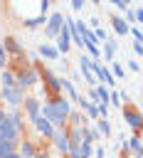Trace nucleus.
Listing matches in <instances>:
<instances>
[{
	"label": "nucleus",
	"mask_w": 143,
	"mask_h": 158,
	"mask_svg": "<svg viewBox=\"0 0 143 158\" xmlns=\"http://www.w3.org/2000/svg\"><path fill=\"white\" fill-rule=\"evenodd\" d=\"M76 30H79V35H81V37H86V32H89V27H86V22H84V20H76Z\"/></svg>",
	"instance_id": "c85d7f7f"
},
{
	"label": "nucleus",
	"mask_w": 143,
	"mask_h": 158,
	"mask_svg": "<svg viewBox=\"0 0 143 158\" xmlns=\"http://www.w3.org/2000/svg\"><path fill=\"white\" fill-rule=\"evenodd\" d=\"M69 114H72V104L64 96H54V99H49V101L42 104V116L49 118V123L54 128H67Z\"/></svg>",
	"instance_id": "f257e3e1"
},
{
	"label": "nucleus",
	"mask_w": 143,
	"mask_h": 158,
	"mask_svg": "<svg viewBox=\"0 0 143 158\" xmlns=\"http://www.w3.org/2000/svg\"><path fill=\"white\" fill-rule=\"evenodd\" d=\"M52 141H54V148H57L62 156L69 153V131H67V128H54Z\"/></svg>",
	"instance_id": "1a4fd4ad"
},
{
	"label": "nucleus",
	"mask_w": 143,
	"mask_h": 158,
	"mask_svg": "<svg viewBox=\"0 0 143 158\" xmlns=\"http://www.w3.org/2000/svg\"><path fill=\"white\" fill-rule=\"evenodd\" d=\"M47 10H49V0H42V2H39V12L47 15Z\"/></svg>",
	"instance_id": "473e14b6"
},
{
	"label": "nucleus",
	"mask_w": 143,
	"mask_h": 158,
	"mask_svg": "<svg viewBox=\"0 0 143 158\" xmlns=\"http://www.w3.org/2000/svg\"><path fill=\"white\" fill-rule=\"evenodd\" d=\"M22 106H25V114H27V118H30V121H35V118H39V116H42V101H39V99L27 96Z\"/></svg>",
	"instance_id": "9b49d317"
},
{
	"label": "nucleus",
	"mask_w": 143,
	"mask_h": 158,
	"mask_svg": "<svg viewBox=\"0 0 143 158\" xmlns=\"http://www.w3.org/2000/svg\"><path fill=\"white\" fill-rule=\"evenodd\" d=\"M0 84L7 86V89H10V86H17V74H15L12 69H5V72L0 74Z\"/></svg>",
	"instance_id": "a211bd4d"
},
{
	"label": "nucleus",
	"mask_w": 143,
	"mask_h": 158,
	"mask_svg": "<svg viewBox=\"0 0 143 158\" xmlns=\"http://www.w3.org/2000/svg\"><path fill=\"white\" fill-rule=\"evenodd\" d=\"M89 121H84V116H81V111H72L69 114V121H67V126H86Z\"/></svg>",
	"instance_id": "412c9836"
},
{
	"label": "nucleus",
	"mask_w": 143,
	"mask_h": 158,
	"mask_svg": "<svg viewBox=\"0 0 143 158\" xmlns=\"http://www.w3.org/2000/svg\"><path fill=\"white\" fill-rule=\"evenodd\" d=\"M96 123H99V133H104V136H111V123H108V118H99Z\"/></svg>",
	"instance_id": "393cba45"
},
{
	"label": "nucleus",
	"mask_w": 143,
	"mask_h": 158,
	"mask_svg": "<svg viewBox=\"0 0 143 158\" xmlns=\"http://www.w3.org/2000/svg\"><path fill=\"white\" fill-rule=\"evenodd\" d=\"M89 25H91L94 30H99V17H91V20H89Z\"/></svg>",
	"instance_id": "a19ab883"
},
{
	"label": "nucleus",
	"mask_w": 143,
	"mask_h": 158,
	"mask_svg": "<svg viewBox=\"0 0 143 158\" xmlns=\"http://www.w3.org/2000/svg\"><path fill=\"white\" fill-rule=\"evenodd\" d=\"M35 158H52V156H49L47 151H37V156H35Z\"/></svg>",
	"instance_id": "79ce46f5"
},
{
	"label": "nucleus",
	"mask_w": 143,
	"mask_h": 158,
	"mask_svg": "<svg viewBox=\"0 0 143 158\" xmlns=\"http://www.w3.org/2000/svg\"><path fill=\"white\" fill-rule=\"evenodd\" d=\"M69 44H72V32H69V25L64 20V25H62V30L57 35V49H59V54H67L69 52Z\"/></svg>",
	"instance_id": "9d476101"
},
{
	"label": "nucleus",
	"mask_w": 143,
	"mask_h": 158,
	"mask_svg": "<svg viewBox=\"0 0 143 158\" xmlns=\"http://www.w3.org/2000/svg\"><path fill=\"white\" fill-rule=\"evenodd\" d=\"M0 94H2V101L7 104V106H12V109H17V106H22L25 104V89H20V86H0Z\"/></svg>",
	"instance_id": "f03ea898"
},
{
	"label": "nucleus",
	"mask_w": 143,
	"mask_h": 158,
	"mask_svg": "<svg viewBox=\"0 0 143 158\" xmlns=\"http://www.w3.org/2000/svg\"><path fill=\"white\" fill-rule=\"evenodd\" d=\"M2 47H5V52H7V57H22V44L15 40V37H5L2 40Z\"/></svg>",
	"instance_id": "ddd939ff"
},
{
	"label": "nucleus",
	"mask_w": 143,
	"mask_h": 158,
	"mask_svg": "<svg viewBox=\"0 0 143 158\" xmlns=\"http://www.w3.org/2000/svg\"><path fill=\"white\" fill-rule=\"evenodd\" d=\"M2 118H5V109L0 106V121H2Z\"/></svg>",
	"instance_id": "37998d69"
},
{
	"label": "nucleus",
	"mask_w": 143,
	"mask_h": 158,
	"mask_svg": "<svg viewBox=\"0 0 143 158\" xmlns=\"http://www.w3.org/2000/svg\"><path fill=\"white\" fill-rule=\"evenodd\" d=\"M47 22V15H39V17H27L25 20V27L27 30H35V27H39V25H44Z\"/></svg>",
	"instance_id": "4be33fe9"
},
{
	"label": "nucleus",
	"mask_w": 143,
	"mask_h": 158,
	"mask_svg": "<svg viewBox=\"0 0 143 158\" xmlns=\"http://www.w3.org/2000/svg\"><path fill=\"white\" fill-rule=\"evenodd\" d=\"M126 17H128L131 22H136V10H126Z\"/></svg>",
	"instance_id": "ea45409f"
},
{
	"label": "nucleus",
	"mask_w": 143,
	"mask_h": 158,
	"mask_svg": "<svg viewBox=\"0 0 143 158\" xmlns=\"http://www.w3.org/2000/svg\"><path fill=\"white\" fill-rule=\"evenodd\" d=\"M94 153H96V158H106V153H104V146H96V148H94Z\"/></svg>",
	"instance_id": "e433bc0d"
},
{
	"label": "nucleus",
	"mask_w": 143,
	"mask_h": 158,
	"mask_svg": "<svg viewBox=\"0 0 143 158\" xmlns=\"http://www.w3.org/2000/svg\"><path fill=\"white\" fill-rule=\"evenodd\" d=\"M101 54H104V59H106V62H113V54H116V42H106V44H104V49H101Z\"/></svg>",
	"instance_id": "5701e85b"
},
{
	"label": "nucleus",
	"mask_w": 143,
	"mask_h": 158,
	"mask_svg": "<svg viewBox=\"0 0 143 158\" xmlns=\"http://www.w3.org/2000/svg\"><path fill=\"white\" fill-rule=\"evenodd\" d=\"M133 37H136V42H143V30L141 27H133Z\"/></svg>",
	"instance_id": "2f4dec72"
},
{
	"label": "nucleus",
	"mask_w": 143,
	"mask_h": 158,
	"mask_svg": "<svg viewBox=\"0 0 143 158\" xmlns=\"http://www.w3.org/2000/svg\"><path fill=\"white\" fill-rule=\"evenodd\" d=\"M22 133L12 126V121L7 118V114H5V118L0 121V141H12V143H17V138H20Z\"/></svg>",
	"instance_id": "0eeeda50"
},
{
	"label": "nucleus",
	"mask_w": 143,
	"mask_h": 158,
	"mask_svg": "<svg viewBox=\"0 0 143 158\" xmlns=\"http://www.w3.org/2000/svg\"><path fill=\"white\" fill-rule=\"evenodd\" d=\"M111 74H113V79H118V77H123V64H118V62H113V64H111Z\"/></svg>",
	"instance_id": "bb28decb"
},
{
	"label": "nucleus",
	"mask_w": 143,
	"mask_h": 158,
	"mask_svg": "<svg viewBox=\"0 0 143 158\" xmlns=\"http://www.w3.org/2000/svg\"><path fill=\"white\" fill-rule=\"evenodd\" d=\"M128 151L133 158H143V143H141V136H131L128 138Z\"/></svg>",
	"instance_id": "2eb2a0df"
},
{
	"label": "nucleus",
	"mask_w": 143,
	"mask_h": 158,
	"mask_svg": "<svg viewBox=\"0 0 143 158\" xmlns=\"http://www.w3.org/2000/svg\"><path fill=\"white\" fill-rule=\"evenodd\" d=\"M62 25H64V17H62V12H52V15L47 17V25H44V32H47V37H49V40H54V37L59 35Z\"/></svg>",
	"instance_id": "6e6552de"
},
{
	"label": "nucleus",
	"mask_w": 143,
	"mask_h": 158,
	"mask_svg": "<svg viewBox=\"0 0 143 158\" xmlns=\"http://www.w3.org/2000/svg\"><path fill=\"white\" fill-rule=\"evenodd\" d=\"M7 118L12 121V126H15V128H17L20 133L25 131V116H22V114H20L17 109H10V111H7Z\"/></svg>",
	"instance_id": "dca6fc26"
},
{
	"label": "nucleus",
	"mask_w": 143,
	"mask_h": 158,
	"mask_svg": "<svg viewBox=\"0 0 143 158\" xmlns=\"http://www.w3.org/2000/svg\"><path fill=\"white\" fill-rule=\"evenodd\" d=\"M42 79L47 81V84H44V91L49 94V99H54V96H59V91H64V89H62V79H59V77H54L49 69H44V72H42Z\"/></svg>",
	"instance_id": "39448f33"
},
{
	"label": "nucleus",
	"mask_w": 143,
	"mask_h": 158,
	"mask_svg": "<svg viewBox=\"0 0 143 158\" xmlns=\"http://www.w3.org/2000/svg\"><path fill=\"white\" fill-rule=\"evenodd\" d=\"M121 99H123V94H121V91H111V101H108V104L121 106Z\"/></svg>",
	"instance_id": "cd10ccee"
},
{
	"label": "nucleus",
	"mask_w": 143,
	"mask_h": 158,
	"mask_svg": "<svg viewBox=\"0 0 143 158\" xmlns=\"http://www.w3.org/2000/svg\"><path fill=\"white\" fill-rule=\"evenodd\" d=\"M42 74L37 72V69H32V67H27V69H20L17 72V86L20 89H30V86H35L37 84V79H39Z\"/></svg>",
	"instance_id": "20e7f679"
},
{
	"label": "nucleus",
	"mask_w": 143,
	"mask_h": 158,
	"mask_svg": "<svg viewBox=\"0 0 143 158\" xmlns=\"http://www.w3.org/2000/svg\"><path fill=\"white\" fill-rule=\"evenodd\" d=\"M15 158H22V156H20V153H17V156H15Z\"/></svg>",
	"instance_id": "a18cd8bd"
},
{
	"label": "nucleus",
	"mask_w": 143,
	"mask_h": 158,
	"mask_svg": "<svg viewBox=\"0 0 143 158\" xmlns=\"http://www.w3.org/2000/svg\"><path fill=\"white\" fill-rule=\"evenodd\" d=\"M94 35H96V40H99V42H104V44L108 42V40H106V30H101V27H99V30H94Z\"/></svg>",
	"instance_id": "c756f323"
},
{
	"label": "nucleus",
	"mask_w": 143,
	"mask_h": 158,
	"mask_svg": "<svg viewBox=\"0 0 143 158\" xmlns=\"http://www.w3.org/2000/svg\"><path fill=\"white\" fill-rule=\"evenodd\" d=\"M128 69H131V72H138V69H141V62H133V59H131V62H128Z\"/></svg>",
	"instance_id": "c9c22d12"
},
{
	"label": "nucleus",
	"mask_w": 143,
	"mask_h": 158,
	"mask_svg": "<svg viewBox=\"0 0 143 158\" xmlns=\"http://www.w3.org/2000/svg\"><path fill=\"white\" fill-rule=\"evenodd\" d=\"M121 158H133V156H121Z\"/></svg>",
	"instance_id": "c03bdc74"
},
{
	"label": "nucleus",
	"mask_w": 143,
	"mask_h": 158,
	"mask_svg": "<svg viewBox=\"0 0 143 158\" xmlns=\"http://www.w3.org/2000/svg\"><path fill=\"white\" fill-rule=\"evenodd\" d=\"M32 126L37 128V133L39 136H44V138H52L54 136V126L49 123V118H44V116H39V118H35L32 121Z\"/></svg>",
	"instance_id": "f8f14e48"
},
{
	"label": "nucleus",
	"mask_w": 143,
	"mask_h": 158,
	"mask_svg": "<svg viewBox=\"0 0 143 158\" xmlns=\"http://www.w3.org/2000/svg\"><path fill=\"white\" fill-rule=\"evenodd\" d=\"M111 22H113V30H116V35H126V32L131 30V27H128V22H123V17H121V15H116Z\"/></svg>",
	"instance_id": "aec40b11"
},
{
	"label": "nucleus",
	"mask_w": 143,
	"mask_h": 158,
	"mask_svg": "<svg viewBox=\"0 0 143 158\" xmlns=\"http://www.w3.org/2000/svg\"><path fill=\"white\" fill-rule=\"evenodd\" d=\"M133 52H136L138 57H143V44H141V42H133Z\"/></svg>",
	"instance_id": "f704fd0d"
},
{
	"label": "nucleus",
	"mask_w": 143,
	"mask_h": 158,
	"mask_svg": "<svg viewBox=\"0 0 143 158\" xmlns=\"http://www.w3.org/2000/svg\"><path fill=\"white\" fill-rule=\"evenodd\" d=\"M72 7H74V10H81V7H84V0H72Z\"/></svg>",
	"instance_id": "4c0bfd02"
},
{
	"label": "nucleus",
	"mask_w": 143,
	"mask_h": 158,
	"mask_svg": "<svg viewBox=\"0 0 143 158\" xmlns=\"http://www.w3.org/2000/svg\"><path fill=\"white\" fill-rule=\"evenodd\" d=\"M7 62H10V57H7V52H5V47H2V42H0V72L7 69Z\"/></svg>",
	"instance_id": "a878e982"
},
{
	"label": "nucleus",
	"mask_w": 143,
	"mask_h": 158,
	"mask_svg": "<svg viewBox=\"0 0 143 158\" xmlns=\"http://www.w3.org/2000/svg\"><path fill=\"white\" fill-rule=\"evenodd\" d=\"M91 69H94V74H96V81H99V84H104V86H113V84H116V79H113L111 69H108L106 64H101L99 59H94Z\"/></svg>",
	"instance_id": "7ed1b4c3"
},
{
	"label": "nucleus",
	"mask_w": 143,
	"mask_h": 158,
	"mask_svg": "<svg viewBox=\"0 0 143 158\" xmlns=\"http://www.w3.org/2000/svg\"><path fill=\"white\" fill-rule=\"evenodd\" d=\"M99 116H101V118H106V116H108V106L99 104Z\"/></svg>",
	"instance_id": "72a5a7b5"
},
{
	"label": "nucleus",
	"mask_w": 143,
	"mask_h": 158,
	"mask_svg": "<svg viewBox=\"0 0 143 158\" xmlns=\"http://www.w3.org/2000/svg\"><path fill=\"white\" fill-rule=\"evenodd\" d=\"M111 2H113V5L118 7V10H123V12L128 10V0H111Z\"/></svg>",
	"instance_id": "7c9ffc66"
},
{
	"label": "nucleus",
	"mask_w": 143,
	"mask_h": 158,
	"mask_svg": "<svg viewBox=\"0 0 143 158\" xmlns=\"http://www.w3.org/2000/svg\"><path fill=\"white\" fill-rule=\"evenodd\" d=\"M136 22H141V25H143V7H138V10H136Z\"/></svg>",
	"instance_id": "58836bf2"
},
{
	"label": "nucleus",
	"mask_w": 143,
	"mask_h": 158,
	"mask_svg": "<svg viewBox=\"0 0 143 158\" xmlns=\"http://www.w3.org/2000/svg\"><path fill=\"white\" fill-rule=\"evenodd\" d=\"M123 121L133 128V131H143V114L138 111V109H133V106H123Z\"/></svg>",
	"instance_id": "423d86ee"
},
{
	"label": "nucleus",
	"mask_w": 143,
	"mask_h": 158,
	"mask_svg": "<svg viewBox=\"0 0 143 158\" xmlns=\"http://www.w3.org/2000/svg\"><path fill=\"white\" fill-rule=\"evenodd\" d=\"M0 86H2V84H0Z\"/></svg>",
	"instance_id": "49530a36"
},
{
	"label": "nucleus",
	"mask_w": 143,
	"mask_h": 158,
	"mask_svg": "<svg viewBox=\"0 0 143 158\" xmlns=\"http://www.w3.org/2000/svg\"><path fill=\"white\" fill-rule=\"evenodd\" d=\"M62 89L67 91V96H69L72 101H76V99H79V94H76V89H74V84H72L69 79H62Z\"/></svg>",
	"instance_id": "b1692460"
},
{
	"label": "nucleus",
	"mask_w": 143,
	"mask_h": 158,
	"mask_svg": "<svg viewBox=\"0 0 143 158\" xmlns=\"http://www.w3.org/2000/svg\"><path fill=\"white\" fill-rule=\"evenodd\" d=\"M15 153H17V143H12V141H0V158L15 156Z\"/></svg>",
	"instance_id": "6ab92c4d"
},
{
	"label": "nucleus",
	"mask_w": 143,
	"mask_h": 158,
	"mask_svg": "<svg viewBox=\"0 0 143 158\" xmlns=\"http://www.w3.org/2000/svg\"><path fill=\"white\" fill-rule=\"evenodd\" d=\"M17 153H20L22 158H35V156H37V146H35L32 141H20V143H17Z\"/></svg>",
	"instance_id": "4468645a"
},
{
	"label": "nucleus",
	"mask_w": 143,
	"mask_h": 158,
	"mask_svg": "<svg viewBox=\"0 0 143 158\" xmlns=\"http://www.w3.org/2000/svg\"><path fill=\"white\" fill-rule=\"evenodd\" d=\"M39 54H42L44 59H57V57H59V49H57V44L44 42V44H39Z\"/></svg>",
	"instance_id": "f3484780"
}]
</instances>
